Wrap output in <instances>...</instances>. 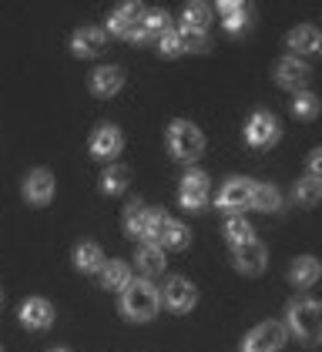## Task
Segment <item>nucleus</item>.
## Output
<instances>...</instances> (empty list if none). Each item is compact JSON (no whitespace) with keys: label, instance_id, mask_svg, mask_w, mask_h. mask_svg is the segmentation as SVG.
Instances as JSON below:
<instances>
[{"label":"nucleus","instance_id":"f257e3e1","mask_svg":"<svg viewBox=\"0 0 322 352\" xmlns=\"http://www.w3.org/2000/svg\"><path fill=\"white\" fill-rule=\"evenodd\" d=\"M286 329L302 342L316 346L322 342V302L316 298H295L286 309Z\"/></svg>","mask_w":322,"mask_h":352},{"label":"nucleus","instance_id":"f03ea898","mask_svg":"<svg viewBox=\"0 0 322 352\" xmlns=\"http://www.w3.org/2000/svg\"><path fill=\"white\" fill-rule=\"evenodd\" d=\"M161 305L158 289L148 282V278H138V282H128V289L121 292V309L125 316L134 319V322H148Z\"/></svg>","mask_w":322,"mask_h":352},{"label":"nucleus","instance_id":"7ed1b4c3","mask_svg":"<svg viewBox=\"0 0 322 352\" xmlns=\"http://www.w3.org/2000/svg\"><path fill=\"white\" fill-rule=\"evenodd\" d=\"M168 148H171L175 158L195 162L205 151V138H202V131L191 121H171V128H168Z\"/></svg>","mask_w":322,"mask_h":352},{"label":"nucleus","instance_id":"20e7f679","mask_svg":"<svg viewBox=\"0 0 322 352\" xmlns=\"http://www.w3.org/2000/svg\"><path fill=\"white\" fill-rule=\"evenodd\" d=\"M286 339H289V329L282 322H262L245 336L242 352H279L286 346Z\"/></svg>","mask_w":322,"mask_h":352},{"label":"nucleus","instance_id":"39448f33","mask_svg":"<svg viewBox=\"0 0 322 352\" xmlns=\"http://www.w3.org/2000/svg\"><path fill=\"white\" fill-rule=\"evenodd\" d=\"M144 7L141 3H121L114 14H111V21H107V28L111 34H118V37H131L141 44V28H144Z\"/></svg>","mask_w":322,"mask_h":352},{"label":"nucleus","instance_id":"423d86ee","mask_svg":"<svg viewBox=\"0 0 322 352\" xmlns=\"http://www.w3.org/2000/svg\"><path fill=\"white\" fill-rule=\"evenodd\" d=\"M195 302H198V292H195V285H191L188 278L171 275V278L164 282V305H168V309H175V312H191Z\"/></svg>","mask_w":322,"mask_h":352},{"label":"nucleus","instance_id":"0eeeda50","mask_svg":"<svg viewBox=\"0 0 322 352\" xmlns=\"http://www.w3.org/2000/svg\"><path fill=\"white\" fill-rule=\"evenodd\" d=\"M245 138H248L252 148H268V144L279 141V121L268 111H255L252 121H248V128H245Z\"/></svg>","mask_w":322,"mask_h":352},{"label":"nucleus","instance_id":"6e6552de","mask_svg":"<svg viewBox=\"0 0 322 352\" xmlns=\"http://www.w3.org/2000/svg\"><path fill=\"white\" fill-rule=\"evenodd\" d=\"M232 258H235V269L245 275H259L266 269V245L262 242H245V245H232Z\"/></svg>","mask_w":322,"mask_h":352},{"label":"nucleus","instance_id":"1a4fd4ad","mask_svg":"<svg viewBox=\"0 0 322 352\" xmlns=\"http://www.w3.org/2000/svg\"><path fill=\"white\" fill-rule=\"evenodd\" d=\"M309 78H312V71H309V64L299 60V57H282V60L275 64V81L282 84V87L299 91L302 84H309Z\"/></svg>","mask_w":322,"mask_h":352},{"label":"nucleus","instance_id":"9d476101","mask_svg":"<svg viewBox=\"0 0 322 352\" xmlns=\"http://www.w3.org/2000/svg\"><path fill=\"white\" fill-rule=\"evenodd\" d=\"M248 205H252V182H245V178H232L218 195V208H225V212H239Z\"/></svg>","mask_w":322,"mask_h":352},{"label":"nucleus","instance_id":"9b49d317","mask_svg":"<svg viewBox=\"0 0 322 352\" xmlns=\"http://www.w3.org/2000/svg\"><path fill=\"white\" fill-rule=\"evenodd\" d=\"M51 195H54V175L47 168H37V171H30L24 178V198L27 201L44 205V201H51Z\"/></svg>","mask_w":322,"mask_h":352},{"label":"nucleus","instance_id":"f8f14e48","mask_svg":"<svg viewBox=\"0 0 322 352\" xmlns=\"http://www.w3.org/2000/svg\"><path fill=\"white\" fill-rule=\"evenodd\" d=\"M182 205L185 208H202L205 201H208V175L205 171H191L185 175V182H182Z\"/></svg>","mask_w":322,"mask_h":352},{"label":"nucleus","instance_id":"ddd939ff","mask_svg":"<svg viewBox=\"0 0 322 352\" xmlns=\"http://www.w3.org/2000/svg\"><path fill=\"white\" fill-rule=\"evenodd\" d=\"M121 148H125V138H121V131H118L114 124H101V128L94 131V138H91L94 158H114Z\"/></svg>","mask_w":322,"mask_h":352},{"label":"nucleus","instance_id":"4468645a","mask_svg":"<svg viewBox=\"0 0 322 352\" xmlns=\"http://www.w3.org/2000/svg\"><path fill=\"white\" fill-rule=\"evenodd\" d=\"M21 322L27 329H47L54 322V309L47 298H27L21 305Z\"/></svg>","mask_w":322,"mask_h":352},{"label":"nucleus","instance_id":"2eb2a0df","mask_svg":"<svg viewBox=\"0 0 322 352\" xmlns=\"http://www.w3.org/2000/svg\"><path fill=\"white\" fill-rule=\"evenodd\" d=\"M71 51L78 57H98L105 51V30L101 28H80L71 41Z\"/></svg>","mask_w":322,"mask_h":352},{"label":"nucleus","instance_id":"dca6fc26","mask_svg":"<svg viewBox=\"0 0 322 352\" xmlns=\"http://www.w3.org/2000/svg\"><path fill=\"white\" fill-rule=\"evenodd\" d=\"M289 47L295 51V57L322 54V34L316 28H295L289 34Z\"/></svg>","mask_w":322,"mask_h":352},{"label":"nucleus","instance_id":"f3484780","mask_svg":"<svg viewBox=\"0 0 322 352\" xmlns=\"http://www.w3.org/2000/svg\"><path fill=\"white\" fill-rule=\"evenodd\" d=\"M121 84H125V71H121V67H98V71L91 74V91L101 94V98L118 94Z\"/></svg>","mask_w":322,"mask_h":352},{"label":"nucleus","instance_id":"a211bd4d","mask_svg":"<svg viewBox=\"0 0 322 352\" xmlns=\"http://www.w3.org/2000/svg\"><path fill=\"white\" fill-rule=\"evenodd\" d=\"M319 262L312 258V255H302V258H295L292 269H289V278H292L299 289H305V285H316L319 282Z\"/></svg>","mask_w":322,"mask_h":352},{"label":"nucleus","instance_id":"6ab92c4d","mask_svg":"<svg viewBox=\"0 0 322 352\" xmlns=\"http://www.w3.org/2000/svg\"><path fill=\"white\" fill-rule=\"evenodd\" d=\"M128 282H131V269H128L125 262H105V269H101V285H105V289L125 292Z\"/></svg>","mask_w":322,"mask_h":352},{"label":"nucleus","instance_id":"aec40b11","mask_svg":"<svg viewBox=\"0 0 322 352\" xmlns=\"http://www.w3.org/2000/svg\"><path fill=\"white\" fill-rule=\"evenodd\" d=\"M105 252L98 248L94 242H84V245H78L74 248V265H78L80 272H101L105 269Z\"/></svg>","mask_w":322,"mask_h":352},{"label":"nucleus","instance_id":"412c9836","mask_svg":"<svg viewBox=\"0 0 322 352\" xmlns=\"http://www.w3.org/2000/svg\"><path fill=\"white\" fill-rule=\"evenodd\" d=\"M134 262H138V272H144V275H161L164 272V252L158 245H141Z\"/></svg>","mask_w":322,"mask_h":352},{"label":"nucleus","instance_id":"4be33fe9","mask_svg":"<svg viewBox=\"0 0 322 352\" xmlns=\"http://www.w3.org/2000/svg\"><path fill=\"white\" fill-rule=\"evenodd\" d=\"M191 242V232H188L182 221H175V218H168L164 221V228H161V239H158V248H185Z\"/></svg>","mask_w":322,"mask_h":352},{"label":"nucleus","instance_id":"5701e85b","mask_svg":"<svg viewBox=\"0 0 322 352\" xmlns=\"http://www.w3.org/2000/svg\"><path fill=\"white\" fill-rule=\"evenodd\" d=\"M148 218H151V208H144L141 201L128 205V212H125V232H128L131 239H144V232H148Z\"/></svg>","mask_w":322,"mask_h":352},{"label":"nucleus","instance_id":"b1692460","mask_svg":"<svg viewBox=\"0 0 322 352\" xmlns=\"http://www.w3.org/2000/svg\"><path fill=\"white\" fill-rule=\"evenodd\" d=\"M218 14H222L225 28L232 30V34L248 24V7H245V3H235V0H222V3H218Z\"/></svg>","mask_w":322,"mask_h":352},{"label":"nucleus","instance_id":"393cba45","mask_svg":"<svg viewBox=\"0 0 322 352\" xmlns=\"http://www.w3.org/2000/svg\"><path fill=\"white\" fill-rule=\"evenodd\" d=\"M252 208L259 212H275L282 208V195L275 185H252Z\"/></svg>","mask_w":322,"mask_h":352},{"label":"nucleus","instance_id":"a878e982","mask_svg":"<svg viewBox=\"0 0 322 352\" xmlns=\"http://www.w3.org/2000/svg\"><path fill=\"white\" fill-rule=\"evenodd\" d=\"M128 182H131V168H125V164H111L105 171V178H101V188L107 195H121V191L128 188Z\"/></svg>","mask_w":322,"mask_h":352},{"label":"nucleus","instance_id":"bb28decb","mask_svg":"<svg viewBox=\"0 0 322 352\" xmlns=\"http://www.w3.org/2000/svg\"><path fill=\"white\" fill-rule=\"evenodd\" d=\"M164 30H168V14L148 10V14H144V28H141V44H144V41H155V44H158V37Z\"/></svg>","mask_w":322,"mask_h":352},{"label":"nucleus","instance_id":"cd10ccee","mask_svg":"<svg viewBox=\"0 0 322 352\" xmlns=\"http://www.w3.org/2000/svg\"><path fill=\"white\" fill-rule=\"evenodd\" d=\"M212 21V7L208 3H188L185 7V28L188 30H205Z\"/></svg>","mask_w":322,"mask_h":352},{"label":"nucleus","instance_id":"c85d7f7f","mask_svg":"<svg viewBox=\"0 0 322 352\" xmlns=\"http://www.w3.org/2000/svg\"><path fill=\"white\" fill-rule=\"evenodd\" d=\"M178 44H182V54H185V51L202 54V51H208V34H205V30H188V28H182V30H178Z\"/></svg>","mask_w":322,"mask_h":352},{"label":"nucleus","instance_id":"c756f323","mask_svg":"<svg viewBox=\"0 0 322 352\" xmlns=\"http://www.w3.org/2000/svg\"><path fill=\"white\" fill-rule=\"evenodd\" d=\"M295 201L299 205H316L322 198V185L316 182V178H302V182H295Z\"/></svg>","mask_w":322,"mask_h":352},{"label":"nucleus","instance_id":"7c9ffc66","mask_svg":"<svg viewBox=\"0 0 322 352\" xmlns=\"http://www.w3.org/2000/svg\"><path fill=\"white\" fill-rule=\"evenodd\" d=\"M225 235H228L232 245H245V242H252V225L245 218H228L225 221Z\"/></svg>","mask_w":322,"mask_h":352},{"label":"nucleus","instance_id":"2f4dec72","mask_svg":"<svg viewBox=\"0 0 322 352\" xmlns=\"http://www.w3.org/2000/svg\"><path fill=\"white\" fill-rule=\"evenodd\" d=\"M292 111L299 118H316V114H319V98L309 94V91H299L295 101H292Z\"/></svg>","mask_w":322,"mask_h":352},{"label":"nucleus","instance_id":"473e14b6","mask_svg":"<svg viewBox=\"0 0 322 352\" xmlns=\"http://www.w3.org/2000/svg\"><path fill=\"white\" fill-rule=\"evenodd\" d=\"M158 51H161L164 57H178V54H182V44H178V30L168 28L164 34H161V37H158Z\"/></svg>","mask_w":322,"mask_h":352},{"label":"nucleus","instance_id":"72a5a7b5","mask_svg":"<svg viewBox=\"0 0 322 352\" xmlns=\"http://www.w3.org/2000/svg\"><path fill=\"white\" fill-rule=\"evenodd\" d=\"M309 178H316L322 185V148H316V151L309 155Z\"/></svg>","mask_w":322,"mask_h":352},{"label":"nucleus","instance_id":"f704fd0d","mask_svg":"<svg viewBox=\"0 0 322 352\" xmlns=\"http://www.w3.org/2000/svg\"><path fill=\"white\" fill-rule=\"evenodd\" d=\"M54 352H67V349H54Z\"/></svg>","mask_w":322,"mask_h":352},{"label":"nucleus","instance_id":"c9c22d12","mask_svg":"<svg viewBox=\"0 0 322 352\" xmlns=\"http://www.w3.org/2000/svg\"><path fill=\"white\" fill-rule=\"evenodd\" d=\"M0 296H3V292H0Z\"/></svg>","mask_w":322,"mask_h":352}]
</instances>
